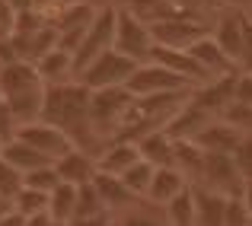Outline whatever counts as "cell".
Wrapping results in <instances>:
<instances>
[{
  "label": "cell",
  "mask_w": 252,
  "mask_h": 226,
  "mask_svg": "<svg viewBox=\"0 0 252 226\" xmlns=\"http://www.w3.org/2000/svg\"><path fill=\"white\" fill-rule=\"evenodd\" d=\"M45 80L38 74L35 64L29 61H13L6 64V70L0 74V99L10 105L13 118L19 124H29L42 118L45 109Z\"/></svg>",
  "instance_id": "1"
},
{
  "label": "cell",
  "mask_w": 252,
  "mask_h": 226,
  "mask_svg": "<svg viewBox=\"0 0 252 226\" xmlns=\"http://www.w3.org/2000/svg\"><path fill=\"white\" fill-rule=\"evenodd\" d=\"M131 105H134V96H131L128 86H112V89H96L90 96V124L99 134V141L109 143L122 134L125 121L131 115Z\"/></svg>",
  "instance_id": "2"
},
{
  "label": "cell",
  "mask_w": 252,
  "mask_h": 226,
  "mask_svg": "<svg viewBox=\"0 0 252 226\" xmlns=\"http://www.w3.org/2000/svg\"><path fill=\"white\" fill-rule=\"evenodd\" d=\"M115 19H118V6L115 3H112V6H99V10H96V16H93L90 29H86L80 48L74 51L77 77H80L99 55H105V51L115 48Z\"/></svg>",
  "instance_id": "3"
},
{
  "label": "cell",
  "mask_w": 252,
  "mask_h": 226,
  "mask_svg": "<svg viewBox=\"0 0 252 226\" xmlns=\"http://www.w3.org/2000/svg\"><path fill=\"white\" fill-rule=\"evenodd\" d=\"M154 32V45L157 48H172V51H191V45L201 42L204 35H211V26L204 19H198L191 10L179 13V16H169L163 23L150 26Z\"/></svg>",
  "instance_id": "4"
},
{
  "label": "cell",
  "mask_w": 252,
  "mask_h": 226,
  "mask_svg": "<svg viewBox=\"0 0 252 226\" xmlns=\"http://www.w3.org/2000/svg\"><path fill=\"white\" fill-rule=\"evenodd\" d=\"M115 51L137 64L150 61V55H154V32H150V26L141 16H134L131 10H125V6H118V19H115Z\"/></svg>",
  "instance_id": "5"
},
{
  "label": "cell",
  "mask_w": 252,
  "mask_h": 226,
  "mask_svg": "<svg viewBox=\"0 0 252 226\" xmlns=\"http://www.w3.org/2000/svg\"><path fill=\"white\" fill-rule=\"evenodd\" d=\"M134 70H137V61H131V57L118 55V51L112 48V51H105V55H99L77 80H80L90 92H96V89H112V86H128V80H131Z\"/></svg>",
  "instance_id": "6"
},
{
  "label": "cell",
  "mask_w": 252,
  "mask_h": 226,
  "mask_svg": "<svg viewBox=\"0 0 252 226\" xmlns=\"http://www.w3.org/2000/svg\"><path fill=\"white\" fill-rule=\"evenodd\" d=\"M243 185H246V178L240 175L233 156L204 153V166H201V175H198L195 188L214 191V195H220V198H240L243 195Z\"/></svg>",
  "instance_id": "7"
},
{
  "label": "cell",
  "mask_w": 252,
  "mask_h": 226,
  "mask_svg": "<svg viewBox=\"0 0 252 226\" xmlns=\"http://www.w3.org/2000/svg\"><path fill=\"white\" fill-rule=\"evenodd\" d=\"M128 89L134 99H144V96H160V92H179V89H195L189 80H182L179 74L166 70L163 64L157 61H144L137 64V70L131 74L128 80Z\"/></svg>",
  "instance_id": "8"
},
{
  "label": "cell",
  "mask_w": 252,
  "mask_h": 226,
  "mask_svg": "<svg viewBox=\"0 0 252 226\" xmlns=\"http://www.w3.org/2000/svg\"><path fill=\"white\" fill-rule=\"evenodd\" d=\"M16 137L23 143H29L32 150H38L42 156H48L51 163H58V159H61L67 150H74V141H70L61 128L42 121V118H38V121H29V124H19V128H16Z\"/></svg>",
  "instance_id": "9"
},
{
  "label": "cell",
  "mask_w": 252,
  "mask_h": 226,
  "mask_svg": "<svg viewBox=\"0 0 252 226\" xmlns=\"http://www.w3.org/2000/svg\"><path fill=\"white\" fill-rule=\"evenodd\" d=\"M246 13L240 10H227L217 16V23L211 26V38L227 51V57L236 64L240 70V57H243V45H246Z\"/></svg>",
  "instance_id": "10"
},
{
  "label": "cell",
  "mask_w": 252,
  "mask_h": 226,
  "mask_svg": "<svg viewBox=\"0 0 252 226\" xmlns=\"http://www.w3.org/2000/svg\"><path fill=\"white\" fill-rule=\"evenodd\" d=\"M134 163H141V150H137L134 141H122V137L109 141L96 156V169L105 172V175H118V178H122Z\"/></svg>",
  "instance_id": "11"
},
{
  "label": "cell",
  "mask_w": 252,
  "mask_h": 226,
  "mask_svg": "<svg viewBox=\"0 0 252 226\" xmlns=\"http://www.w3.org/2000/svg\"><path fill=\"white\" fill-rule=\"evenodd\" d=\"M93 185H96V191H99V198H102L105 210H109L115 220H118L122 214H128L131 207H137V204H141V198L131 195V188H128V185H125L118 175H105V172H96Z\"/></svg>",
  "instance_id": "12"
},
{
  "label": "cell",
  "mask_w": 252,
  "mask_h": 226,
  "mask_svg": "<svg viewBox=\"0 0 252 226\" xmlns=\"http://www.w3.org/2000/svg\"><path fill=\"white\" fill-rule=\"evenodd\" d=\"M191 57L198 61V67L204 70V77L208 80H220V77H230V74H236V64L227 57V51L220 48V45L214 42L211 35H204L201 42H195L191 45V51H189Z\"/></svg>",
  "instance_id": "13"
},
{
  "label": "cell",
  "mask_w": 252,
  "mask_h": 226,
  "mask_svg": "<svg viewBox=\"0 0 252 226\" xmlns=\"http://www.w3.org/2000/svg\"><path fill=\"white\" fill-rule=\"evenodd\" d=\"M243 141V131L233 128L230 121H223V118H214V121L208 124V128L198 134V147L204 153H220V156H233V150L240 147Z\"/></svg>",
  "instance_id": "14"
},
{
  "label": "cell",
  "mask_w": 252,
  "mask_h": 226,
  "mask_svg": "<svg viewBox=\"0 0 252 226\" xmlns=\"http://www.w3.org/2000/svg\"><path fill=\"white\" fill-rule=\"evenodd\" d=\"M185 188H191V182L176 169V166H160V169L154 172V182H150L147 204H154V207H166L172 198H179Z\"/></svg>",
  "instance_id": "15"
},
{
  "label": "cell",
  "mask_w": 252,
  "mask_h": 226,
  "mask_svg": "<svg viewBox=\"0 0 252 226\" xmlns=\"http://www.w3.org/2000/svg\"><path fill=\"white\" fill-rule=\"evenodd\" d=\"M55 169H58V175H61V182H67V185H90L93 178H96V156L93 153H86V150H67L61 159L55 163Z\"/></svg>",
  "instance_id": "16"
},
{
  "label": "cell",
  "mask_w": 252,
  "mask_h": 226,
  "mask_svg": "<svg viewBox=\"0 0 252 226\" xmlns=\"http://www.w3.org/2000/svg\"><path fill=\"white\" fill-rule=\"evenodd\" d=\"M38 74H42L45 86H58V83H74L77 80V67H74V51L67 48H51L42 61H35Z\"/></svg>",
  "instance_id": "17"
},
{
  "label": "cell",
  "mask_w": 252,
  "mask_h": 226,
  "mask_svg": "<svg viewBox=\"0 0 252 226\" xmlns=\"http://www.w3.org/2000/svg\"><path fill=\"white\" fill-rule=\"evenodd\" d=\"M211 121H214V115H208L201 105H195L189 99V102H185V109L169 121L166 134L172 137V141H198V134H201Z\"/></svg>",
  "instance_id": "18"
},
{
  "label": "cell",
  "mask_w": 252,
  "mask_h": 226,
  "mask_svg": "<svg viewBox=\"0 0 252 226\" xmlns=\"http://www.w3.org/2000/svg\"><path fill=\"white\" fill-rule=\"evenodd\" d=\"M137 150H141V159H147L150 166H176V141L166 134V131H147L144 137H137Z\"/></svg>",
  "instance_id": "19"
},
{
  "label": "cell",
  "mask_w": 252,
  "mask_h": 226,
  "mask_svg": "<svg viewBox=\"0 0 252 226\" xmlns=\"http://www.w3.org/2000/svg\"><path fill=\"white\" fill-rule=\"evenodd\" d=\"M195 188V185H191ZM195 204H198V223L195 226H227V204L230 198H220L214 191L195 188Z\"/></svg>",
  "instance_id": "20"
},
{
  "label": "cell",
  "mask_w": 252,
  "mask_h": 226,
  "mask_svg": "<svg viewBox=\"0 0 252 226\" xmlns=\"http://www.w3.org/2000/svg\"><path fill=\"white\" fill-rule=\"evenodd\" d=\"M3 159L13 166V169H19L23 175H29V172L42 169V166H51L48 156H42L38 150H32L29 143H23L19 137H13L10 143H3Z\"/></svg>",
  "instance_id": "21"
},
{
  "label": "cell",
  "mask_w": 252,
  "mask_h": 226,
  "mask_svg": "<svg viewBox=\"0 0 252 226\" xmlns=\"http://www.w3.org/2000/svg\"><path fill=\"white\" fill-rule=\"evenodd\" d=\"M77 195H80V188H77V185L61 182L48 195V214L55 217L58 223H70L77 217Z\"/></svg>",
  "instance_id": "22"
},
{
  "label": "cell",
  "mask_w": 252,
  "mask_h": 226,
  "mask_svg": "<svg viewBox=\"0 0 252 226\" xmlns=\"http://www.w3.org/2000/svg\"><path fill=\"white\" fill-rule=\"evenodd\" d=\"M163 214H166L169 226H195L198 223V204H195V188H185L179 198H172V201L163 207Z\"/></svg>",
  "instance_id": "23"
},
{
  "label": "cell",
  "mask_w": 252,
  "mask_h": 226,
  "mask_svg": "<svg viewBox=\"0 0 252 226\" xmlns=\"http://www.w3.org/2000/svg\"><path fill=\"white\" fill-rule=\"evenodd\" d=\"M201 166H204V150L198 147L195 141H176V169L182 172L191 185L201 175Z\"/></svg>",
  "instance_id": "24"
},
{
  "label": "cell",
  "mask_w": 252,
  "mask_h": 226,
  "mask_svg": "<svg viewBox=\"0 0 252 226\" xmlns=\"http://www.w3.org/2000/svg\"><path fill=\"white\" fill-rule=\"evenodd\" d=\"M115 223L118 226H169L163 207H154V204H147V201H141L137 207H131L128 214H122Z\"/></svg>",
  "instance_id": "25"
},
{
  "label": "cell",
  "mask_w": 252,
  "mask_h": 226,
  "mask_svg": "<svg viewBox=\"0 0 252 226\" xmlns=\"http://www.w3.org/2000/svg\"><path fill=\"white\" fill-rule=\"evenodd\" d=\"M10 207H13V214H19L23 220H29V217H35V214H48V195L26 185V188L13 198Z\"/></svg>",
  "instance_id": "26"
},
{
  "label": "cell",
  "mask_w": 252,
  "mask_h": 226,
  "mask_svg": "<svg viewBox=\"0 0 252 226\" xmlns=\"http://www.w3.org/2000/svg\"><path fill=\"white\" fill-rule=\"evenodd\" d=\"M154 172H157V166H150L147 159H141V163H134L122 175V182L131 188V195H134V198L147 201V191H150V182H154Z\"/></svg>",
  "instance_id": "27"
},
{
  "label": "cell",
  "mask_w": 252,
  "mask_h": 226,
  "mask_svg": "<svg viewBox=\"0 0 252 226\" xmlns=\"http://www.w3.org/2000/svg\"><path fill=\"white\" fill-rule=\"evenodd\" d=\"M23 188H26V175L19 169H13V166L0 156V198H3L6 204H13V198Z\"/></svg>",
  "instance_id": "28"
},
{
  "label": "cell",
  "mask_w": 252,
  "mask_h": 226,
  "mask_svg": "<svg viewBox=\"0 0 252 226\" xmlns=\"http://www.w3.org/2000/svg\"><path fill=\"white\" fill-rule=\"evenodd\" d=\"M96 214H109L102 204V198H99L96 185H80V195H77V217H96ZM74 217V220H77Z\"/></svg>",
  "instance_id": "29"
},
{
  "label": "cell",
  "mask_w": 252,
  "mask_h": 226,
  "mask_svg": "<svg viewBox=\"0 0 252 226\" xmlns=\"http://www.w3.org/2000/svg\"><path fill=\"white\" fill-rule=\"evenodd\" d=\"M26 185H29V188H35V191H45V195H51V191L61 185V175H58L55 163H51V166H42V169L29 172V175H26Z\"/></svg>",
  "instance_id": "30"
},
{
  "label": "cell",
  "mask_w": 252,
  "mask_h": 226,
  "mask_svg": "<svg viewBox=\"0 0 252 226\" xmlns=\"http://www.w3.org/2000/svg\"><path fill=\"white\" fill-rule=\"evenodd\" d=\"M233 163H236V169H240V175L252 178V134H243V141H240V147L233 150Z\"/></svg>",
  "instance_id": "31"
},
{
  "label": "cell",
  "mask_w": 252,
  "mask_h": 226,
  "mask_svg": "<svg viewBox=\"0 0 252 226\" xmlns=\"http://www.w3.org/2000/svg\"><path fill=\"white\" fill-rule=\"evenodd\" d=\"M233 102L249 105L252 109V74H236V92H233Z\"/></svg>",
  "instance_id": "32"
},
{
  "label": "cell",
  "mask_w": 252,
  "mask_h": 226,
  "mask_svg": "<svg viewBox=\"0 0 252 226\" xmlns=\"http://www.w3.org/2000/svg\"><path fill=\"white\" fill-rule=\"evenodd\" d=\"M70 226H115V217H112V214H96V217H77V220H70Z\"/></svg>",
  "instance_id": "33"
},
{
  "label": "cell",
  "mask_w": 252,
  "mask_h": 226,
  "mask_svg": "<svg viewBox=\"0 0 252 226\" xmlns=\"http://www.w3.org/2000/svg\"><path fill=\"white\" fill-rule=\"evenodd\" d=\"M58 220L51 214H35V217H29V220H26V226H55Z\"/></svg>",
  "instance_id": "34"
},
{
  "label": "cell",
  "mask_w": 252,
  "mask_h": 226,
  "mask_svg": "<svg viewBox=\"0 0 252 226\" xmlns=\"http://www.w3.org/2000/svg\"><path fill=\"white\" fill-rule=\"evenodd\" d=\"M240 201H243V207H246V214L252 217V178L246 185H243V195H240Z\"/></svg>",
  "instance_id": "35"
},
{
  "label": "cell",
  "mask_w": 252,
  "mask_h": 226,
  "mask_svg": "<svg viewBox=\"0 0 252 226\" xmlns=\"http://www.w3.org/2000/svg\"><path fill=\"white\" fill-rule=\"evenodd\" d=\"M0 226H26V220H23L19 214H13V210H10V214L0 217Z\"/></svg>",
  "instance_id": "36"
},
{
  "label": "cell",
  "mask_w": 252,
  "mask_h": 226,
  "mask_svg": "<svg viewBox=\"0 0 252 226\" xmlns=\"http://www.w3.org/2000/svg\"><path fill=\"white\" fill-rule=\"evenodd\" d=\"M10 210H13V207H10V204L3 201V198H0V217H3V214H10Z\"/></svg>",
  "instance_id": "37"
},
{
  "label": "cell",
  "mask_w": 252,
  "mask_h": 226,
  "mask_svg": "<svg viewBox=\"0 0 252 226\" xmlns=\"http://www.w3.org/2000/svg\"><path fill=\"white\" fill-rule=\"evenodd\" d=\"M3 70H6V64H3V57H0V74H3Z\"/></svg>",
  "instance_id": "38"
},
{
  "label": "cell",
  "mask_w": 252,
  "mask_h": 226,
  "mask_svg": "<svg viewBox=\"0 0 252 226\" xmlns=\"http://www.w3.org/2000/svg\"><path fill=\"white\" fill-rule=\"evenodd\" d=\"M0 156H3V141H0Z\"/></svg>",
  "instance_id": "39"
},
{
  "label": "cell",
  "mask_w": 252,
  "mask_h": 226,
  "mask_svg": "<svg viewBox=\"0 0 252 226\" xmlns=\"http://www.w3.org/2000/svg\"><path fill=\"white\" fill-rule=\"evenodd\" d=\"M55 226H70V223H55Z\"/></svg>",
  "instance_id": "40"
},
{
  "label": "cell",
  "mask_w": 252,
  "mask_h": 226,
  "mask_svg": "<svg viewBox=\"0 0 252 226\" xmlns=\"http://www.w3.org/2000/svg\"><path fill=\"white\" fill-rule=\"evenodd\" d=\"M249 226H252V217H249Z\"/></svg>",
  "instance_id": "41"
},
{
  "label": "cell",
  "mask_w": 252,
  "mask_h": 226,
  "mask_svg": "<svg viewBox=\"0 0 252 226\" xmlns=\"http://www.w3.org/2000/svg\"><path fill=\"white\" fill-rule=\"evenodd\" d=\"M115 226H118V223H115Z\"/></svg>",
  "instance_id": "42"
}]
</instances>
